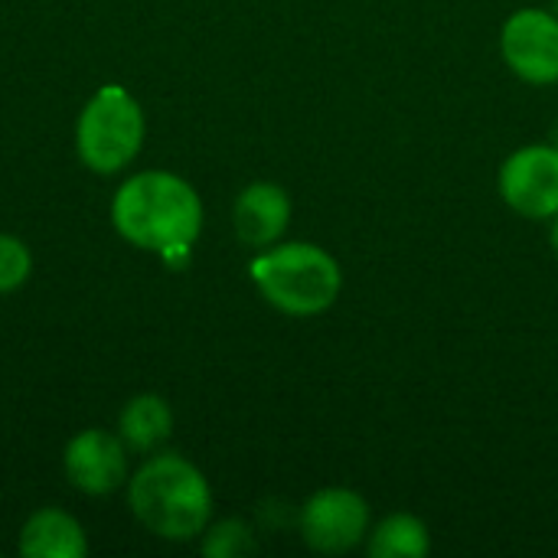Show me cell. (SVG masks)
Wrapping results in <instances>:
<instances>
[{
  "instance_id": "1",
  "label": "cell",
  "mask_w": 558,
  "mask_h": 558,
  "mask_svg": "<svg viewBox=\"0 0 558 558\" xmlns=\"http://www.w3.org/2000/svg\"><path fill=\"white\" fill-rule=\"evenodd\" d=\"M111 222L134 248L183 262L203 232V199L180 173L141 170L118 186Z\"/></svg>"
},
{
  "instance_id": "2",
  "label": "cell",
  "mask_w": 558,
  "mask_h": 558,
  "mask_svg": "<svg viewBox=\"0 0 558 558\" xmlns=\"http://www.w3.org/2000/svg\"><path fill=\"white\" fill-rule=\"evenodd\" d=\"M134 520L157 539L190 543L213 520V490L206 474L183 454L163 451L147 458L128 481Z\"/></svg>"
},
{
  "instance_id": "3",
  "label": "cell",
  "mask_w": 558,
  "mask_h": 558,
  "mask_svg": "<svg viewBox=\"0 0 558 558\" xmlns=\"http://www.w3.org/2000/svg\"><path fill=\"white\" fill-rule=\"evenodd\" d=\"M248 278L258 294L288 317H317L330 311L343 291L340 262L314 242H278L262 248Z\"/></svg>"
},
{
  "instance_id": "4",
  "label": "cell",
  "mask_w": 558,
  "mask_h": 558,
  "mask_svg": "<svg viewBox=\"0 0 558 558\" xmlns=\"http://www.w3.org/2000/svg\"><path fill=\"white\" fill-rule=\"evenodd\" d=\"M144 111L137 98L118 85H101L82 108L75 124V150L92 173H121L144 147Z\"/></svg>"
},
{
  "instance_id": "5",
  "label": "cell",
  "mask_w": 558,
  "mask_h": 558,
  "mask_svg": "<svg viewBox=\"0 0 558 558\" xmlns=\"http://www.w3.org/2000/svg\"><path fill=\"white\" fill-rule=\"evenodd\" d=\"M373 510L363 494L350 487H324L298 510V533L317 556H347L369 536Z\"/></svg>"
},
{
  "instance_id": "6",
  "label": "cell",
  "mask_w": 558,
  "mask_h": 558,
  "mask_svg": "<svg viewBox=\"0 0 558 558\" xmlns=\"http://www.w3.org/2000/svg\"><path fill=\"white\" fill-rule=\"evenodd\" d=\"M500 199L523 219L549 222L558 213V147L526 144L513 150L497 173Z\"/></svg>"
},
{
  "instance_id": "7",
  "label": "cell",
  "mask_w": 558,
  "mask_h": 558,
  "mask_svg": "<svg viewBox=\"0 0 558 558\" xmlns=\"http://www.w3.org/2000/svg\"><path fill=\"white\" fill-rule=\"evenodd\" d=\"M500 56L507 69L526 85L558 82V13L523 7L507 16L500 29Z\"/></svg>"
},
{
  "instance_id": "8",
  "label": "cell",
  "mask_w": 558,
  "mask_h": 558,
  "mask_svg": "<svg viewBox=\"0 0 558 558\" xmlns=\"http://www.w3.org/2000/svg\"><path fill=\"white\" fill-rule=\"evenodd\" d=\"M62 471L75 490L88 497H108L128 484V445L121 435L85 428L69 438L62 451Z\"/></svg>"
},
{
  "instance_id": "9",
  "label": "cell",
  "mask_w": 558,
  "mask_h": 558,
  "mask_svg": "<svg viewBox=\"0 0 558 558\" xmlns=\"http://www.w3.org/2000/svg\"><path fill=\"white\" fill-rule=\"evenodd\" d=\"M291 213H294V203L284 186H278L271 180L248 183L232 203L235 239L255 252L271 248L284 239V232L291 226Z\"/></svg>"
},
{
  "instance_id": "10",
  "label": "cell",
  "mask_w": 558,
  "mask_h": 558,
  "mask_svg": "<svg viewBox=\"0 0 558 558\" xmlns=\"http://www.w3.org/2000/svg\"><path fill=\"white\" fill-rule=\"evenodd\" d=\"M20 556L85 558L88 556V536L72 513H65L59 507H43L20 530Z\"/></svg>"
},
{
  "instance_id": "11",
  "label": "cell",
  "mask_w": 558,
  "mask_h": 558,
  "mask_svg": "<svg viewBox=\"0 0 558 558\" xmlns=\"http://www.w3.org/2000/svg\"><path fill=\"white\" fill-rule=\"evenodd\" d=\"M118 435L131 451H141V454L160 451L167 438L173 435V409L167 405V399L154 392L134 396L118 412Z\"/></svg>"
},
{
  "instance_id": "12",
  "label": "cell",
  "mask_w": 558,
  "mask_h": 558,
  "mask_svg": "<svg viewBox=\"0 0 558 558\" xmlns=\"http://www.w3.org/2000/svg\"><path fill=\"white\" fill-rule=\"evenodd\" d=\"M363 549L369 558H422L432 553V533L415 513L399 510L369 526Z\"/></svg>"
},
{
  "instance_id": "13",
  "label": "cell",
  "mask_w": 558,
  "mask_h": 558,
  "mask_svg": "<svg viewBox=\"0 0 558 558\" xmlns=\"http://www.w3.org/2000/svg\"><path fill=\"white\" fill-rule=\"evenodd\" d=\"M255 549V530L245 520H222L216 526H206L203 533V553L213 558H239Z\"/></svg>"
},
{
  "instance_id": "14",
  "label": "cell",
  "mask_w": 558,
  "mask_h": 558,
  "mask_svg": "<svg viewBox=\"0 0 558 558\" xmlns=\"http://www.w3.org/2000/svg\"><path fill=\"white\" fill-rule=\"evenodd\" d=\"M29 271H33V255L26 242L20 235L0 232V294H10L20 284H26Z\"/></svg>"
},
{
  "instance_id": "15",
  "label": "cell",
  "mask_w": 558,
  "mask_h": 558,
  "mask_svg": "<svg viewBox=\"0 0 558 558\" xmlns=\"http://www.w3.org/2000/svg\"><path fill=\"white\" fill-rule=\"evenodd\" d=\"M549 242H553V252L558 255V213L549 219Z\"/></svg>"
},
{
  "instance_id": "16",
  "label": "cell",
  "mask_w": 558,
  "mask_h": 558,
  "mask_svg": "<svg viewBox=\"0 0 558 558\" xmlns=\"http://www.w3.org/2000/svg\"><path fill=\"white\" fill-rule=\"evenodd\" d=\"M553 144H556V147H558V128H556V131H553Z\"/></svg>"
},
{
  "instance_id": "17",
  "label": "cell",
  "mask_w": 558,
  "mask_h": 558,
  "mask_svg": "<svg viewBox=\"0 0 558 558\" xmlns=\"http://www.w3.org/2000/svg\"><path fill=\"white\" fill-rule=\"evenodd\" d=\"M556 13H558V0H556Z\"/></svg>"
}]
</instances>
